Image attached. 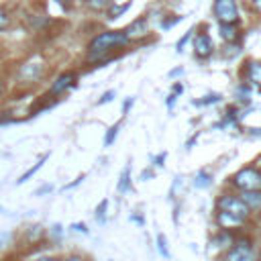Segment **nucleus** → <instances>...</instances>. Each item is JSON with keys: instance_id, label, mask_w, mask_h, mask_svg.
Returning <instances> with one entry per match:
<instances>
[{"instance_id": "nucleus-1", "label": "nucleus", "mask_w": 261, "mask_h": 261, "mask_svg": "<svg viewBox=\"0 0 261 261\" xmlns=\"http://www.w3.org/2000/svg\"><path fill=\"white\" fill-rule=\"evenodd\" d=\"M130 39L124 35V31H104L90 39L88 43V59L90 61H104L106 55L118 47H126Z\"/></svg>"}, {"instance_id": "nucleus-2", "label": "nucleus", "mask_w": 261, "mask_h": 261, "mask_svg": "<svg viewBox=\"0 0 261 261\" xmlns=\"http://www.w3.org/2000/svg\"><path fill=\"white\" fill-rule=\"evenodd\" d=\"M261 255H259V249L255 247V243L241 234V237H234V243L226 249V253L222 255V261H259Z\"/></svg>"}, {"instance_id": "nucleus-3", "label": "nucleus", "mask_w": 261, "mask_h": 261, "mask_svg": "<svg viewBox=\"0 0 261 261\" xmlns=\"http://www.w3.org/2000/svg\"><path fill=\"white\" fill-rule=\"evenodd\" d=\"M216 212H222V214H226V216H232V218H237V220H241V222H247L249 216H251V212H249V208L245 206V202L241 200V196L230 194V192L222 194V196L216 200Z\"/></svg>"}, {"instance_id": "nucleus-4", "label": "nucleus", "mask_w": 261, "mask_h": 261, "mask_svg": "<svg viewBox=\"0 0 261 261\" xmlns=\"http://www.w3.org/2000/svg\"><path fill=\"white\" fill-rule=\"evenodd\" d=\"M232 188L239 192H251V190H261V171L255 165H245L237 173L230 175Z\"/></svg>"}, {"instance_id": "nucleus-5", "label": "nucleus", "mask_w": 261, "mask_h": 261, "mask_svg": "<svg viewBox=\"0 0 261 261\" xmlns=\"http://www.w3.org/2000/svg\"><path fill=\"white\" fill-rule=\"evenodd\" d=\"M45 71H47V63H45L43 59H39V57H33V59L24 61V63L18 67L16 80L22 82V84H37V82L43 80Z\"/></svg>"}, {"instance_id": "nucleus-6", "label": "nucleus", "mask_w": 261, "mask_h": 261, "mask_svg": "<svg viewBox=\"0 0 261 261\" xmlns=\"http://www.w3.org/2000/svg\"><path fill=\"white\" fill-rule=\"evenodd\" d=\"M212 14L220 24L239 22V2L237 0H214Z\"/></svg>"}, {"instance_id": "nucleus-7", "label": "nucleus", "mask_w": 261, "mask_h": 261, "mask_svg": "<svg viewBox=\"0 0 261 261\" xmlns=\"http://www.w3.org/2000/svg\"><path fill=\"white\" fill-rule=\"evenodd\" d=\"M241 77H243V84H247L251 88L253 86L261 88V61L259 59H247L243 63Z\"/></svg>"}, {"instance_id": "nucleus-8", "label": "nucleus", "mask_w": 261, "mask_h": 261, "mask_svg": "<svg viewBox=\"0 0 261 261\" xmlns=\"http://www.w3.org/2000/svg\"><path fill=\"white\" fill-rule=\"evenodd\" d=\"M212 53H214V41H212V37L206 31L198 33L194 37V55L198 59H208Z\"/></svg>"}, {"instance_id": "nucleus-9", "label": "nucleus", "mask_w": 261, "mask_h": 261, "mask_svg": "<svg viewBox=\"0 0 261 261\" xmlns=\"http://www.w3.org/2000/svg\"><path fill=\"white\" fill-rule=\"evenodd\" d=\"M75 80H77V73H75V71H63V73H59V75L53 80V84H51L47 96H59V94H63L65 90H69V88L75 86Z\"/></svg>"}, {"instance_id": "nucleus-10", "label": "nucleus", "mask_w": 261, "mask_h": 261, "mask_svg": "<svg viewBox=\"0 0 261 261\" xmlns=\"http://www.w3.org/2000/svg\"><path fill=\"white\" fill-rule=\"evenodd\" d=\"M245 206L249 208L251 214H261V190H251V192H241L239 194Z\"/></svg>"}, {"instance_id": "nucleus-11", "label": "nucleus", "mask_w": 261, "mask_h": 261, "mask_svg": "<svg viewBox=\"0 0 261 261\" xmlns=\"http://www.w3.org/2000/svg\"><path fill=\"white\" fill-rule=\"evenodd\" d=\"M147 33H149V20H147L145 16L135 18V20L124 29V35H126L128 39H137V37H143V35H147Z\"/></svg>"}, {"instance_id": "nucleus-12", "label": "nucleus", "mask_w": 261, "mask_h": 261, "mask_svg": "<svg viewBox=\"0 0 261 261\" xmlns=\"http://www.w3.org/2000/svg\"><path fill=\"white\" fill-rule=\"evenodd\" d=\"M218 33H220L222 41L234 43L239 39V22H232V24H220L218 22Z\"/></svg>"}, {"instance_id": "nucleus-13", "label": "nucleus", "mask_w": 261, "mask_h": 261, "mask_svg": "<svg viewBox=\"0 0 261 261\" xmlns=\"http://www.w3.org/2000/svg\"><path fill=\"white\" fill-rule=\"evenodd\" d=\"M116 190L120 194H126L130 192V163H126V167L122 169L120 177H118V184H116Z\"/></svg>"}, {"instance_id": "nucleus-14", "label": "nucleus", "mask_w": 261, "mask_h": 261, "mask_svg": "<svg viewBox=\"0 0 261 261\" xmlns=\"http://www.w3.org/2000/svg\"><path fill=\"white\" fill-rule=\"evenodd\" d=\"M47 159H49V153H45V155H43V157H41V159H39V161H37V163L31 167V169H27V171H24V173H22V175L16 179V184H24L29 177H33V175H35V173H37V171L43 167V163H45Z\"/></svg>"}, {"instance_id": "nucleus-15", "label": "nucleus", "mask_w": 261, "mask_h": 261, "mask_svg": "<svg viewBox=\"0 0 261 261\" xmlns=\"http://www.w3.org/2000/svg\"><path fill=\"white\" fill-rule=\"evenodd\" d=\"M251 94H253V88L247 86V84H241V86L237 88V92H234L239 104H249V102H251Z\"/></svg>"}, {"instance_id": "nucleus-16", "label": "nucleus", "mask_w": 261, "mask_h": 261, "mask_svg": "<svg viewBox=\"0 0 261 261\" xmlns=\"http://www.w3.org/2000/svg\"><path fill=\"white\" fill-rule=\"evenodd\" d=\"M210 184H212V175H210L208 171L200 169V171L196 173V177H194V188L204 190V188H210Z\"/></svg>"}, {"instance_id": "nucleus-17", "label": "nucleus", "mask_w": 261, "mask_h": 261, "mask_svg": "<svg viewBox=\"0 0 261 261\" xmlns=\"http://www.w3.org/2000/svg\"><path fill=\"white\" fill-rule=\"evenodd\" d=\"M222 100V94H216V92H212V94H206V96H202L200 100H194V106H210V104H218Z\"/></svg>"}, {"instance_id": "nucleus-18", "label": "nucleus", "mask_w": 261, "mask_h": 261, "mask_svg": "<svg viewBox=\"0 0 261 261\" xmlns=\"http://www.w3.org/2000/svg\"><path fill=\"white\" fill-rule=\"evenodd\" d=\"M120 126H122V120H118V122H114L108 130H106V135H104V147H108V145H112L114 143V139H116V135H118V130H120Z\"/></svg>"}, {"instance_id": "nucleus-19", "label": "nucleus", "mask_w": 261, "mask_h": 261, "mask_svg": "<svg viewBox=\"0 0 261 261\" xmlns=\"http://www.w3.org/2000/svg\"><path fill=\"white\" fill-rule=\"evenodd\" d=\"M192 37H194V29H190V31L175 43V51H177V53H184V49H186V45L192 41Z\"/></svg>"}, {"instance_id": "nucleus-20", "label": "nucleus", "mask_w": 261, "mask_h": 261, "mask_svg": "<svg viewBox=\"0 0 261 261\" xmlns=\"http://www.w3.org/2000/svg\"><path fill=\"white\" fill-rule=\"evenodd\" d=\"M157 249H159V253H161L165 259L171 257V253H169V249H167V239H165V234H157Z\"/></svg>"}, {"instance_id": "nucleus-21", "label": "nucleus", "mask_w": 261, "mask_h": 261, "mask_svg": "<svg viewBox=\"0 0 261 261\" xmlns=\"http://www.w3.org/2000/svg\"><path fill=\"white\" fill-rule=\"evenodd\" d=\"M184 20V16L181 14H173V18H171V14H169V18H165L163 22H161V29L163 31H169V29H173L177 22H181Z\"/></svg>"}, {"instance_id": "nucleus-22", "label": "nucleus", "mask_w": 261, "mask_h": 261, "mask_svg": "<svg viewBox=\"0 0 261 261\" xmlns=\"http://www.w3.org/2000/svg\"><path fill=\"white\" fill-rule=\"evenodd\" d=\"M106 210H108V200H102V202L96 206V210H94V216H96L98 222H104V220H106V218H104Z\"/></svg>"}, {"instance_id": "nucleus-23", "label": "nucleus", "mask_w": 261, "mask_h": 261, "mask_svg": "<svg viewBox=\"0 0 261 261\" xmlns=\"http://www.w3.org/2000/svg\"><path fill=\"white\" fill-rule=\"evenodd\" d=\"M110 2H112V0H88L86 4H88V8H92V10H106V8L110 6Z\"/></svg>"}, {"instance_id": "nucleus-24", "label": "nucleus", "mask_w": 261, "mask_h": 261, "mask_svg": "<svg viewBox=\"0 0 261 261\" xmlns=\"http://www.w3.org/2000/svg\"><path fill=\"white\" fill-rule=\"evenodd\" d=\"M8 24H10V14H8V10L4 6H0V31L8 29Z\"/></svg>"}, {"instance_id": "nucleus-25", "label": "nucleus", "mask_w": 261, "mask_h": 261, "mask_svg": "<svg viewBox=\"0 0 261 261\" xmlns=\"http://www.w3.org/2000/svg\"><path fill=\"white\" fill-rule=\"evenodd\" d=\"M114 96H116V92H114V90H106V92H104V94L98 98V102H96V104H106V102H112V100H114Z\"/></svg>"}, {"instance_id": "nucleus-26", "label": "nucleus", "mask_w": 261, "mask_h": 261, "mask_svg": "<svg viewBox=\"0 0 261 261\" xmlns=\"http://www.w3.org/2000/svg\"><path fill=\"white\" fill-rule=\"evenodd\" d=\"M55 2H57L65 12H69V10H73V8H75V0H55Z\"/></svg>"}, {"instance_id": "nucleus-27", "label": "nucleus", "mask_w": 261, "mask_h": 261, "mask_svg": "<svg viewBox=\"0 0 261 261\" xmlns=\"http://www.w3.org/2000/svg\"><path fill=\"white\" fill-rule=\"evenodd\" d=\"M249 8L255 14H261V0H249Z\"/></svg>"}, {"instance_id": "nucleus-28", "label": "nucleus", "mask_w": 261, "mask_h": 261, "mask_svg": "<svg viewBox=\"0 0 261 261\" xmlns=\"http://www.w3.org/2000/svg\"><path fill=\"white\" fill-rule=\"evenodd\" d=\"M175 102H177V94H173V92H171V94L167 96V100H165V106L171 110V108L175 106Z\"/></svg>"}, {"instance_id": "nucleus-29", "label": "nucleus", "mask_w": 261, "mask_h": 261, "mask_svg": "<svg viewBox=\"0 0 261 261\" xmlns=\"http://www.w3.org/2000/svg\"><path fill=\"white\" fill-rule=\"evenodd\" d=\"M133 104H135V96H128V98L124 100V104H122V114H126V112L130 110Z\"/></svg>"}, {"instance_id": "nucleus-30", "label": "nucleus", "mask_w": 261, "mask_h": 261, "mask_svg": "<svg viewBox=\"0 0 261 261\" xmlns=\"http://www.w3.org/2000/svg\"><path fill=\"white\" fill-rule=\"evenodd\" d=\"M153 159V165H157V167H163V161H165V153H159L157 157H151Z\"/></svg>"}, {"instance_id": "nucleus-31", "label": "nucleus", "mask_w": 261, "mask_h": 261, "mask_svg": "<svg viewBox=\"0 0 261 261\" xmlns=\"http://www.w3.org/2000/svg\"><path fill=\"white\" fill-rule=\"evenodd\" d=\"M84 177H86V173H82V175H80V177H77L75 181H71V184H67V186H63V190H71V188H75V186H80Z\"/></svg>"}, {"instance_id": "nucleus-32", "label": "nucleus", "mask_w": 261, "mask_h": 261, "mask_svg": "<svg viewBox=\"0 0 261 261\" xmlns=\"http://www.w3.org/2000/svg\"><path fill=\"white\" fill-rule=\"evenodd\" d=\"M53 190V186L51 184H47V186H43V188H39L37 192H35V196H43V194H49Z\"/></svg>"}, {"instance_id": "nucleus-33", "label": "nucleus", "mask_w": 261, "mask_h": 261, "mask_svg": "<svg viewBox=\"0 0 261 261\" xmlns=\"http://www.w3.org/2000/svg\"><path fill=\"white\" fill-rule=\"evenodd\" d=\"M71 228H73V230H77V232H88V228H86V224H84V222H75V224H71Z\"/></svg>"}, {"instance_id": "nucleus-34", "label": "nucleus", "mask_w": 261, "mask_h": 261, "mask_svg": "<svg viewBox=\"0 0 261 261\" xmlns=\"http://www.w3.org/2000/svg\"><path fill=\"white\" fill-rule=\"evenodd\" d=\"M181 73H184V67H175V69H171L167 75H169V77H177V75H181Z\"/></svg>"}, {"instance_id": "nucleus-35", "label": "nucleus", "mask_w": 261, "mask_h": 261, "mask_svg": "<svg viewBox=\"0 0 261 261\" xmlns=\"http://www.w3.org/2000/svg\"><path fill=\"white\" fill-rule=\"evenodd\" d=\"M149 177H153V171H151V169H145V171L141 173V179H143V181H147Z\"/></svg>"}, {"instance_id": "nucleus-36", "label": "nucleus", "mask_w": 261, "mask_h": 261, "mask_svg": "<svg viewBox=\"0 0 261 261\" xmlns=\"http://www.w3.org/2000/svg\"><path fill=\"white\" fill-rule=\"evenodd\" d=\"M181 92H184V86H181L179 82H177V84H173V94H177V96H179Z\"/></svg>"}, {"instance_id": "nucleus-37", "label": "nucleus", "mask_w": 261, "mask_h": 261, "mask_svg": "<svg viewBox=\"0 0 261 261\" xmlns=\"http://www.w3.org/2000/svg\"><path fill=\"white\" fill-rule=\"evenodd\" d=\"M51 228H53V234H57V237H61V234H63V230H61V224H53Z\"/></svg>"}, {"instance_id": "nucleus-38", "label": "nucleus", "mask_w": 261, "mask_h": 261, "mask_svg": "<svg viewBox=\"0 0 261 261\" xmlns=\"http://www.w3.org/2000/svg\"><path fill=\"white\" fill-rule=\"evenodd\" d=\"M63 261H84V259H82L80 255H69V257H65Z\"/></svg>"}, {"instance_id": "nucleus-39", "label": "nucleus", "mask_w": 261, "mask_h": 261, "mask_svg": "<svg viewBox=\"0 0 261 261\" xmlns=\"http://www.w3.org/2000/svg\"><path fill=\"white\" fill-rule=\"evenodd\" d=\"M37 261H59L57 257H39Z\"/></svg>"}, {"instance_id": "nucleus-40", "label": "nucleus", "mask_w": 261, "mask_h": 261, "mask_svg": "<svg viewBox=\"0 0 261 261\" xmlns=\"http://www.w3.org/2000/svg\"><path fill=\"white\" fill-rule=\"evenodd\" d=\"M249 133L255 135V137H259V135H261V128H249Z\"/></svg>"}, {"instance_id": "nucleus-41", "label": "nucleus", "mask_w": 261, "mask_h": 261, "mask_svg": "<svg viewBox=\"0 0 261 261\" xmlns=\"http://www.w3.org/2000/svg\"><path fill=\"white\" fill-rule=\"evenodd\" d=\"M2 122H6V118H0V124H2Z\"/></svg>"}, {"instance_id": "nucleus-42", "label": "nucleus", "mask_w": 261, "mask_h": 261, "mask_svg": "<svg viewBox=\"0 0 261 261\" xmlns=\"http://www.w3.org/2000/svg\"><path fill=\"white\" fill-rule=\"evenodd\" d=\"M0 94H2V82H0Z\"/></svg>"}, {"instance_id": "nucleus-43", "label": "nucleus", "mask_w": 261, "mask_h": 261, "mask_svg": "<svg viewBox=\"0 0 261 261\" xmlns=\"http://www.w3.org/2000/svg\"><path fill=\"white\" fill-rule=\"evenodd\" d=\"M259 255H261V245H259Z\"/></svg>"}, {"instance_id": "nucleus-44", "label": "nucleus", "mask_w": 261, "mask_h": 261, "mask_svg": "<svg viewBox=\"0 0 261 261\" xmlns=\"http://www.w3.org/2000/svg\"><path fill=\"white\" fill-rule=\"evenodd\" d=\"M86 2H88V0H86Z\"/></svg>"}]
</instances>
